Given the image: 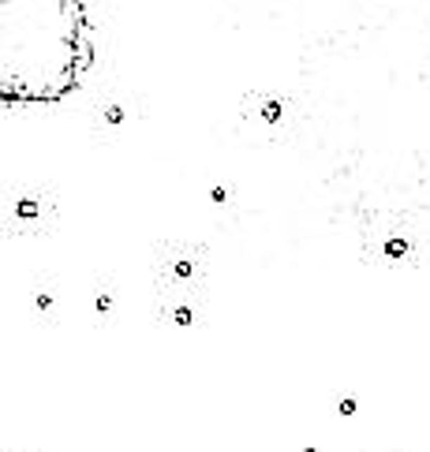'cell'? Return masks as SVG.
<instances>
[{
	"label": "cell",
	"instance_id": "5b68a950",
	"mask_svg": "<svg viewBox=\"0 0 430 452\" xmlns=\"http://www.w3.org/2000/svg\"><path fill=\"white\" fill-rule=\"evenodd\" d=\"M105 124H124V109H120V105H109V109H105Z\"/></svg>",
	"mask_w": 430,
	"mask_h": 452
},
{
	"label": "cell",
	"instance_id": "30bf717a",
	"mask_svg": "<svg viewBox=\"0 0 430 452\" xmlns=\"http://www.w3.org/2000/svg\"><path fill=\"white\" fill-rule=\"evenodd\" d=\"M341 415H355V400H341Z\"/></svg>",
	"mask_w": 430,
	"mask_h": 452
},
{
	"label": "cell",
	"instance_id": "3957f363",
	"mask_svg": "<svg viewBox=\"0 0 430 452\" xmlns=\"http://www.w3.org/2000/svg\"><path fill=\"white\" fill-rule=\"evenodd\" d=\"M15 213H19L23 221L38 217V198H19V206H15Z\"/></svg>",
	"mask_w": 430,
	"mask_h": 452
},
{
	"label": "cell",
	"instance_id": "277c9868",
	"mask_svg": "<svg viewBox=\"0 0 430 452\" xmlns=\"http://www.w3.org/2000/svg\"><path fill=\"white\" fill-rule=\"evenodd\" d=\"M386 254L389 258H404L408 254V240H386Z\"/></svg>",
	"mask_w": 430,
	"mask_h": 452
},
{
	"label": "cell",
	"instance_id": "7c38bea8",
	"mask_svg": "<svg viewBox=\"0 0 430 452\" xmlns=\"http://www.w3.org/2000/svg\"><path fill=\"white\" fill-rule=\"evenodd\" d=\"M300 452H318V448H300Z\"/></svg>",
	"mask_w": 430,
	"mask_h": 452
},
{
	"label": "cell",
	"instance_id": "8fae6325",
	"mask_svg": "<svg viewBox=\"0 0 430 452\" xmlns=\"http://www.w3.org/2000/svg\"><path fill=\"white\" fill-rule=\"evenodd\" d=\"M210 198L213 202H225V187H210Z\"/></svg>",
	"mask_w": 430,
	"mask_h": 452
},
{
	"label": "cell",
	"instance_id": "9c48e42d",
	"mask_svg": "<svg viewBox=\"0 0 430 452\" xmlns=\"http://www.w3.org/2000/svg\"><path fill=\"white\" fill-rule=\"evenodd\" d=\"M34 303H38V311H49V306H53V295H49V292H42Z\"/></svg>",
	"mask_w": 430,
	"mask_h": 452
},
{
	"label": "cell",
	"instance_id": "6da1fadb",
	"mask_svg": "<svg viewBox=\"0 0 430 452\" xmlns=\"http://www.w3.org/2000/svg\"><path fill=\"white\" fill-rule=\"evenodd\" d=\"M90 45H87V38H82V34H79V38H75V71H87L90 67Z\"/></svg>",
	"mask_w": 430,
	"mask_h": 452
},
{
	"label": "cell",
	"instance_id": "ba28073f",
	"mask_svg": "<svg viewBox=\"0 0 430 452\" xmlns=\"http://www.w3.org/2000/svg\"><path fill=\"white\" fill-rule=\"evenodd\" d=\"M94 306H98L101 314H109L113 311V295H98V303H94Z\"/></svg>",
	"mask_w": 430,
	"mask_h": 452
},
{
	"label": "cell",
	"instance_id": "52a82bcc",
	"mask_svg": "<svg viewBox=\"0 0 430 452\" xmlns=\"http://www.w3.org/2000/svg\"><path fill=\"white\" fill-rule=\"evenodd\" d=\"M172 273H176V277H180V280H187L191 273H195V266H191L187 258H180V261H176V266H172Z\"/></svg>",
	"mask_w": 430,
	"mask_h": 452
},
{
	"label": "cell",
	"instance_id": "7a4b0ae2",
	"mask_svg": "<svg viewBox=\"0 0 430 452\" xmlns=\"http://www.w3.org/2000/svg\"><path fill=\"white\" fill-rule=\"evenodd\" d=\"M262 120H266V124H277V120H281V101H273V98L262 101Z\"/></svg>",
	"mask_w": 430,
	"mask_h": 452
},
{
	"label": "cell",
	"instance_id": "8992f818",
	"mask_svg": "<svg viewBox=\"0 0 430 452\" xmlns=\"http://www.w3.org/2000/svg\"><path fill=\"white\" fill-rule=\"evenodd\" d=\"M191 318H195V314H191V306H176V311H172L176 325H191Z\"/></svg>",
	"mask_w": 430,
	"mask_h": 452
}]
</instances>
